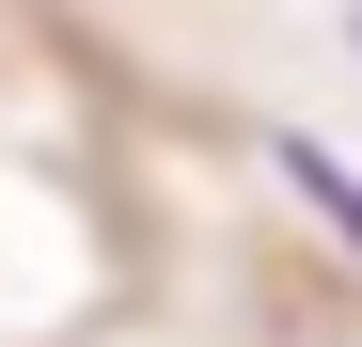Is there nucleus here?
Here are the masks:
<instances>
[{"mask_svg": "<svg viewBox=\"0 0 362 347\" xmlns=\"http://www.w3.org/2000/svg\"><path fill=\"white\" fill-rule=\"evenodd\" d=\"M284 190L331 221V237H362V158H331V142H284Z\"/></svg>", "mask_w": 362, "mask_h": 347, "instance_id": "f257e3e1", "label": "nucleus"}]
</instances>
